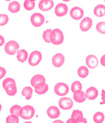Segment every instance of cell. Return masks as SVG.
Masks as SVG:
<instances>
[{
	"label": "cell",
	"instance_id": "obj_1",
	"mask_svg": "<svg viewBox=\"0 0 105 123\" xmlns=\"http://www.w3.org/2000/svg\"><path fill=\"white\" fill-rule=\"evenodd\" d=\"M64 37L61 30L59 29H55L51 33V43L55 45H59L64 42Z\"/></svg>",
	"mask_w": 105,
	"mask_h": 123
},
{
	"label": "cell",
	"instance_id": "obj_2",
	"mask_svg": "<svg viewBox=\"0 0 105 123\" xmlns=\"http://www.w3.org/2000/svg\"><path fill=\"white\" fill-rule=\"evenodd\" d=\"M35 111L34 108L32 106L25 105L22 108L20 112V116L25 120H29L34 116Z\"/></svg>",
	"mask_w": 105,
	"mask_h": 123
},
{
	"label": "cell",
	"instance_id": "obj_3",
	"mask_svg": "<svg viewBox=\"0 0 105 123\" xmlns=\"http://www.w3.org/2000/svg\"><path fill=\"white\" fill-rule=\"evenodd\" d=\"M42 55L39 51H33L30 53L29 58V63L32 66H36L40 63Z\"/></svg>",
	"mask_w": 105,
	"mask_h": 123
},
{
	"label": "cell",
	"instance_id": "obj_4",
	"mask_svg": "<svg viewBox=\"0 0 105 123\" xmlns=\"http://www.w3.org/2000/svg\"><path fill=\"white\" fill-rule=\"evenodd\" d=\"M19 48V45L14 40L9 41L4 46V50L9 55L12 56L17 52Z\"/></svg>",
	"mask_w": 105,
	"mask_h": 123
},
{
	"label": "cell",
	"instance_id": "obj_5",
	"mask_svg": "<svg viewBox=\"0 0 105 123\" xmlns=\"http://www.w3.org/2000/svg\"><path fill=\"white\" fill-rule=\"evenodd\" d=\"M45 17L43 14L39 12H35L30 17V22L35 27H39L42 26L45 22Z\"/></svg>",
	"mask_w": 105,
	"mask_h": 123
},
{
	"label": "cell",
	"instance_id": "obj_6",
	"mask_svg": "<svg viewBox=\"0 0 105 123\" xmlns=\"http://www.w3.org/2000/svg\"><path fill=\"white\" fill-rule=\"evenodd\" d=\"M54 91L57 95L65 96L69 93V88L66 84L64 82H59L55 85Z\"/></svg>",
	"mask_w": 105,
	"mask_h": 123
},
{
	"label": "cell",
	"instance_id": "obj_7",
	"mask_svg": "<svg viewBox=\"0 0 105 123\" xmlns=\"http://www.w3.org/2000/svg\"><path fill=\"white\" fill-rule=\"evenodd\" d=\"M59 107L64 110H69L73 107V101L70 98L63 97L59 100L58 102Z\"/></svg>",
	"mask_w": 105,
	"mask_h": 123
},
{
	"label": "cell",
	"instance_id": "obj_8",
	"mask_svg": "<svg viewBox=\"0 0 105 123\" xmlns=\"http://www.w3.org/2000/svg\"><path fill=\"white\" fill-rule=\"evenodd\" d=\"M84 14V10L81 7H77V6L72 7L70 11V16L74 20H80L83 18Z\"/></svg>",
	"mask_w": 105,
	"mask_h": 123
},
{
	"label": "cell",
	"instance_id": "obj_9",
	"mask_svg": "<svg viewBox=\"0 0 105 123\" xmlns=\"http://www.w3.org/2000/svg\"><path fill=\"white\" fill-rule=\"evenodd\" d=\"M55 14L58 17H62L66 15L68 12V7L65 3H59L56 5L55 9Z\"/></svg>",
	"mask_w": 105,
	"mask_h": 123
},
{
	"label": "cell",
	"instance_id": "obj_10",
	"mask_svg": "<svg viewBox=\"0 0 105 123\" xmlns=\"http://www.w3.org/2000/svg\"><path fill=\"white\" fill-rule=\"evenodd\" d=\"M54 1L52 0H42L38 3V8L42 11H48L53 9Z\"/></svg>",
	"mask_w": 105,
	"mask_h": 123
},
{
	"label": "cell",
	"instance_id": "obj_11",
	"mask_svg": "<svg viewBox=\"0 0 105 123\" xmlns=\"http://www.w3.org/2000/svg\"><path fill=\"white\" fill-rule=\"evenodd\" d=\"M92 26V19L89 17H86L82 19L80 23V29L82 32L88 31Z\"/></svg>",
	"mask_w": 105,
	"mask_h": 123
},
{
	"label": "cell",
	"instance_id": "obj_12",
	"mask_svg": "<svg viewBox=\"0 0 105 123\" xmlns=\"http://www.w3.org/2000/svg\"><path fill=\"white\" fill-rule=\"evenodd\" d=\"M65 61V57L62 53H56L52 58V63L56 68L62 66Z\"/></svg>",
	"mask_w": 105,
	"mask_h": 123
},
{
	"label": "cell",
	"instance_id": "obj_13",
	"mask_svg": "<svg viewBox=\"0 0 105 123\" xmlns=\"http://www.w3.org/2000/svg\"><path fill=\"white\" fill-rule=\"evenodd\" d=\"M86 66L90 69L96 68L98 65V59L96 56L90 55L86 58Z\"/></svg>",
	"mask_w": 105,
	"mask_h": 123
},
{
	"label": "cell",
	"instance_id": "obj_14",
	"mask_svg": "<svg viewBox=\"0 0 105 123\" xmlns=\"http://www.w3.org/2000/svg\"><path fill=\"white\" fill-rule=\"evenodd\" d=\"M47 115L48 117L51 119L58 118L61 114L59 109L55 106H50L47 109Z\"/></svg>",
	"mask_w": 105,
	"mask_h": 123
},
{
	"label": "cell",
	"instance_id": "obj_15",
	"mask_svg": "<svg viewBox=\"0 0 105 123\" xmlns=\"http://www.w3.org/2000/svg\"><path fill=\"white\" fill-rule=\"evenodd\" d=\"M86 98L88 100H94L98 96V91L97 88L95 87H90L86 90L85 92Z\"/></svg>",
	"mask_w": 105,
	"mask_h": 123
},
{
	"label": "cell",
	"instance_id": "obj_16",
	"mask_svg": "<svg viewBox=\"0 0 105 123\" xmlns=\"http://www.w3.org/2000/svg\"><path fill=\"white\" fill-rule=\"evenodd\" d=\"M34 88L36 93L38 95H43L47 92L49 87L46 82H41L38 84Z\"/></svg>",
	"mask_w": 105,
	"mask_h": 123
},
{
	"label": "cell",
	"instance_id": "obj_17",
	"mask_svg": "<svg viewBox=\"0 0 105 123\" xmlns=\"http://www.w3.org/2000/svg\"><path fill=\"white\" fill-rule=\"evenodd\" d=\"M71 117L75 118L79 123H87L86 119L83 116V113L80 110H74L72 113Z\"/></svg>",
	"mask_w": 105,
	"mask_h": 123
},
{
	"label": "cell",
	"instance_id": "obj_18",
	"mask_svg": "<svg viewBox=\"0 0 105 123\" xmlns=\"http://www.w3.org/2000/svg\"><path fill=\"white\" fill-rule=\"evenodd\" d=\"M73 98L74 100L77 103L84 102L86 98L85 93L82 90H79V91H77L75 93H74Z\"/></svg>",
	"mask_w": 105,
	"mask_h": 123
},
{
	"label": "cell",
	"instance_id": "obj_19",
	"mask_svg": "<svg viewBox=\"0 0 105 123\" xmlns=\"http://www.w3.org/2000/svg\"><path fill=\"white\" fill-rule=\"evenodd\" d=\"M45 81H46V79L43 75H41V74H37V75L33 76V77L31 79L30 83H31L32 86L35 87L39 83L45 82Z\"/></svg>",
	"mask_w": 105,
	"mask_h": 123
},
{
	"label": "cell",
	"instance_id": "obj_20",
	"mask_svg": "<svg viewBox=\"0 0 105 123\" xmlns=\"http://www.w3.org/2000/svg\"><path fill=\"white\" fill-rule=\"evenodd\" d=\"M4 90L6 91V93H7L9 96H10V97L14 96L17 93V91L16 85L14 84H8V85L5 87Z\"/></svg>",
	"mask_w": 105,
	"mask_h": 123
},
{
	"label": "cell",
	"instance_id": "obj_21",
	"mask_svg": "<svg viewBox=\"0 0 105 123\" xmlns=\"http://www.w3.org/2000/svg\"><path fill=\"white\" fill-rule=\"evenodd\" d=\"M95 16L98 18H101L105 15V6L103 5H98L95 7L93 11Z\"/></svg>",
	"mask_w": 105,
	"mask_h": 123
},
{
	"label": "cell",
	"instance_id": "obj_22",
	"mask_svg": "<svg viewBox=\"0 0 105 123\" xmlns=\"http://www.w3.org/2000/svg\"><path fill=\"white\" fill-rule=\"evenodd\" d=\"M8 9L12 13H17L20 9V3L18 1H16L11 2L9 4Z\"/></svg>",
	"mask_w": 105,
	"mask_h": 123
},
{
	"label": "cell",
	"instance_id": "obj_23",
	"mask_svg": "<svg viewBox=\"0 0 105 123\" xmlns=\"http://www.w3.org/2000/svg\"><path fill=\"white\" fill-rule=\"evenodd\" d=\"M28 53L25 49H20L17 51V59L20 62H24L27 59Z\"/></svg>",
	"mask_w": 105,
	"mask_h": 123
},
{
	"label": "cell",
	"instance_id": "obj_24",
	"mask_svg": "<svg viewBox=\"0 0 105 123\" xmlns=\"http://www.w3.org/2000/svg\"><path fill=\"white\" fill-rule=\"evenodd\" d=\"M33 93V89L31 87H25L22 90V95L25 97L26 100H30Z\"/></svg>",
	"mask_w": 105,
	"mask_h": 123
},
{
	"label": "cell",
	"instance_id": "obj_25",
	"mask_svg": "<svg viewBox=\"0 0 105 123\" xmlns=\"http://www.w3.org/2000/svg\"><path fill=\"white\" fill-rule=\"evenodd\" d=\"M77 74L80 77H81L82 79H84L88 75V74H89V71H88V68L86 66H80L79 68L78 69Z\"/></svg>",
	"mask_w": 105,
	"mask_h": 123
},
{
	"label": "cell",
	"instance_id": "obj_26",
	"mask_svg": "<svg viewBox=\"0 0 105 123\" xmlns=\"http://www.w3.org/2000/svg\"><path fill=\"white\" fill-rule=\"evenodd\" d=\"M105 114L101 111L95 113L93 115V121L96 123H102L105 121Z\"/></svg>",
	"mask_w": 105,
	"mask_h": 123
},
{
	"label": "cell",
	"instance_id": "obj_27",
	"mask_svg": "<svg viewBox=\"0 0 105 123\" xmlns=\"http://www.w3.org/2000/svg\"><path fill=\"white\" fill-rule=\"evenodd\" d=\"M35 6V1L25 0L24 3V7L27 11H32Z\"/></svg>",
	"mask_w": 105,
	"mask_h": 123
},
{
	"label": "cell",
	"instance_id": "obj_28",
	"mask_svg": "<svg viewBox=\"0 0 105 123\" xmlns=\"http://www.w3.org/2000/svg\"><path fill=\"white\" fill-rule=\"evenodd\" d=\"M82 85L80 81H74L71 85V90L73 93H75V92L79 91V90H82Z\"/></svg>",
	"mask_w": 105,
	"mask_h": 123
},
{
	"label": "cell",
	"instance_id": "obj_29",
	"mask_svg": "<svg viewBox=\"0 0 105 123\" xmlns=\"http://www.w3.org/2000/svg\"><path fill=\"white\" fill-rule=\"evenodd\" d=\"M22 107L20 105H15L12 106L10 109V113L11 114L16 115L17 116H20V112Z\"/></svg>",
	"mask_w": 105,
	"mask_h": 123
},
{
	"label": "cell",
	"instance_id": "obj_30",
	"mask_svg": "<svg viewBox=\"0 0 105 123\" xmlns=\"http://www.w3.org/2000/svg\"><path fill=\"white\" fill-rule=\"evenodd\" d=\"M52 31L51 29H46V31H45L43 33V38L45 40L46 43H49L51 42L50 40V36H51V33Z\"/></svg>",
	"mask_w": 105,
	"mask_h": 123
},
{
	"label": "cell",
	"instance_id": "obj_31",
	"mask_svg": "<svg viewBox=\"0 0 105 123\" xmlns=\"http://www.w3.org/2000/svg\"><path fill=\"white\" fill-rule=\"evenodd\" d=\"M6 123H19V116L14 114H11L6 117Z\"/></svg>",
	"mask_w": 105,
	"mask_h": 123
},
{
	"label": "cell",
	"instance_id": "obj_32",
	"mask_svg": "<svg viewBox=\"0 0 105 123\" xmlns=\"http://www.w3.org/2000/svg\"><path fill=\"white\" fill-rule=\"evenodd\" d=\"M97 31L102 34H105V22H99L96 25Z\"/></svg>",
	"mask_w": 105,
	"mask_h": 123
},
{
	"label": "cell",
	"instance_id": "obj_33",
	"mask_svg": "<svg viewBox=\"0 0 105 123\" xmlns=\"http://www.w3.org/2000/svg\"><path fill=\"white\" fill-rule=\"evenodd\" d=\"M9 21L8 16L7 14H0V26H3L7 24Z\"/></svg>",
	"mask_w": 105,
	"mask_h": 123
},
{
	"label": "cell",
	"instance_id": "obj_34",
	"mask_svg": "<svg viewBox=\"0 0 105 123\" xmlns=\"http://www.w3.org/2000/svg\"><path fill=\"white\" fill-rule=\"evenodd\" d=\"M9 84H16V81L14 80V79L12 78H11V77H7V78L3 80V88H5V87Z\"/></svg>",
	"mask_w": 105,
	"mask_h": 123
},
{
	"label": "cell",
	"instance_id": "obj_35",
	"mask_svg": "<svg viewBox=\"0 0 105 123\" xmlns=\"http://www.w3.org/2000/svg\"><path fill=\"white\" fill-rule=\"evenodd\" d=\"M6 70L3 67L0 66V80L2 79L6 75Z\"/></svg>",
	"mask_w": 105,
	"mask_h": 123
},
{
	"label": "cell",
	"instance_id": "obj_36",
	"mask_svg": "<svg viewBox=\"0 0 105 123\" xmlns=\"http://www.w3.org/2000/svg\"><path fill=\"white\" fill-rule=\"evenodd\" d=\"M101 99H102V101L99 104H105V91L104 90H102V92H101Z\"/></svg>",
	"mask_w": 105,
	"mask_h": 123
},
{
	"label": "cell",
	"instance_id": "obj_37",
	"mask_svg": "<svg viewBox=\"0 0 105 123\" xmlns=\"http://www.w3.org/2000/svg\"><path fill=\"white\" fill-rule=\"evenodd\" d=\"M66 123H78V121L75 119V118L71 117V118L69 119L67 121Z\"/></svg>",
	"mask_w": 105,
	"mask_h": 123
},
{
	"label": "cell",
	"instance_id": "obj_38",
	"mask_svg": "<svg viewBox=\"0 0 105 123\" xmlns=\"http://www.w3.org/2000/svg\"><path fill=\"white\" fill-rule=\"evenodd\" d=\"M100 63L103 66L105 67V55H104L100 59Z\"/></svg>",
	"mask_w": 105,
	"mask_h": 123
},
{
	"label": "cell",
	"instance_id": "obj_39",
	"mask_svg": "<svg viewBox=\"0 0 105 123\" xmlns=\"http://www.w3.org/2000/svg\"><path fill=\"white\" fill-rule=\"evenodd\" d=\"M5 42V40H4V38L3 37L2 35H0V46H3V44Z\"/></svg>",
	"mask_w": 105,
	"mask_h": 123
},
{
	"label": "cell",
	"instance_id": "obj_40",
	"mask_svg": "<svg viewBox=\"0 0 105 123\" xmlns=\"http://www.w3.org/2000/svg\"><path fill=\"white\" fill-rule=\"evenodd\" d=\"M53 123H64V122L62 121L59 120V119H58V120L54 121L53 122Z\"/></svg>",
	"mask_w": 105,
	"mask_h": 123
},
{
	"label": "cell",
	"instance_id": "obj_41",
	"mask_svg": "<svg viewBox=\"0 0 105 123\" xmlns=\"http://www.w3.org/2000/svg\"><path fill=\"white\" fill-rule=\"evenodd\" d=\"M1 110H2V106L1 105V103H0V112H1Z\"/></svg>",
	"mask_w": 105,
	"mask_h": 123
},
{
	"label": "cell",
	"instance_id": "obj_42",
	"mask_svg": "<svg viewBox=\"0 0 105 123\" xmlns=\"http://www.w3.org/2000/svg\"><path fill=\"white\" fill-rule=\"evenodd\" d=\"M32 123L30 121H26V122H24V123Z\"/></svg>",
	"mask_w": 105,
	"mask_h": 123
}]
</instances>
